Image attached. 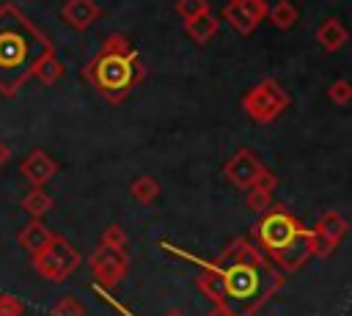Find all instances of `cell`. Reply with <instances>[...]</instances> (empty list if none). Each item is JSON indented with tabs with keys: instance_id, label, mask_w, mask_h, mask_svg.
Returning <instances> with one entry per match:
<instances>
[{
	"instance_id": "obj_3",
	"label": "cell",
	"mask_w": 352,
	"mask_h": 316,
	"mask_svg": "<svg viewBox=\"0 0 352 316\" xmlns=\"http://www.w3.org/2000/svg\"><path fill=\"white\" fill-rule=\"evenodd\" d=\"M77 267H80V253L63 236H52V242L47 247L33 253V269L44 280H52V283L66 280Z\"/></svg>"
},
{
	"instance_id": "obj_12",
	"label": "cell",
	"mask_w": 352,
	"mask_h": 316,
	"mask_svg": "<svg viewBox=\"0 0 352 316\" xmlns=\"http://www.w3.org/2000/svg\"><path fill=\"white\" fill-rule=\"evenodd\" d=\"M52 236H55V234H52L38 217H33V220L16 234V242H19L22 250H28V253L33 256V253H38L41 247H47V245L52 242Z\"/></svg>"
},
{
	"instance_id": "obj_17",
	"label": "cell",
	"mask_w": 352,
	"mask_h": 316,
	"mask_svg": "<svg viewBox=\"0 0 352 316\" xmlns=\"http://www.w3.org/2000/svg\"><path fill=\"white\" fill-rule=\"evenodd\" d=\"M267 14H270L272 25L280 27V30H289V27L297 22V8H294V3H289V0H278Z\"/></svg>"
},
{
	"instance_id": "obj_27",
	"label": "cell",
	"mask_w": 352,
	"mask_h": 316,
	"mask_svg": "<svg viewBox=\"0 0 352 316\" xmlns=\"http://www.w3.org/2000/svg\"><path fill=\"white\" fill-rule=\"evenodd\" d=\"M248 201H250V209H253V212H261V209L270 203V190L256 187V190L250 192V198H248Z\"/></svg>"
},
{
	"instance_id": "obj_5",
	"label": "cell",
	"mask_w": 352,
	"mask_h": 316,
	"mask_svg": "<svg viewBox=\"0 0 352 316\" xmlns=\"http://www.w3.org/2000/svg\"><path fill=\"white\" fill-rule=\"evenodd\" d=\"M91 272L94 278L104 286V289H113L121 283L124 272H126V256H124V247H107L102 245L99 250L91 253Z\"/></svg>"
},
{
	"instance_id": "obj_18",
	"label": "cell",
	"mask_w": 352,
	"mask_h": 316,
	"mask_svg": "<svg viewBox=\"0 0 352 316\" xmlns=\"http://www.w3.org/2000/svg\"><path fill=\"white\" fill-rule=\"evenodd\" d=\"M129 195L138 201V203H151L157 195H160V184L151 179V176H140L129 184Z\"/></svg>"
},
{
	"instance_id": "obj_15",
	"label": "cell",
	"mask_w": 352,
	"mask_h": 316,
	"mask_svg": "<svg viewBox=\"0 0 352 316\" xmlns=\"http://www.w3.org/2000/svg\"><path fill=\"white\" fill-rule=\"evenodd\" d=\"M184 30H187V36H190L192 41L206 44V41L217 33V19H214L212 14H201V16H195V19H187V22H184Z\"/></svg>"
},
{
	"instance_id": "obj_4",
	"label": "cell",
	"mask_w": 352,
	"mask_h": 316,
	"mask_svg": "<svg viewBox=\"0 0 352 316\" xmlns=\"http://www.w3.org/2000/svg\"><path fill=\"white\" fill-rule=\"evenodd\" d=\"M242 104H245V110H248V115L253 121L267 124V121L278 118L289 107V93L275 80H261L256 88H250L245 93V102Z\"/></svg>"
},
{
	"instance_id": "obj_16",
	"label": "cell",
	"mask_w": 352,
	"mask_h": 316,
	"mask_svg": "<svg viewBox=\"0 0 352 316\" xmlns=\"http://www.w3.org/2000/svg\"><path fill=\"white\" fill-rule=\"evenodd\" d=\"M33 77H36L41 85H52L55 80H60V77H63V63L55 58V52H47V55L38 60V66H36Z\"/></svg>"
},
{
	"instance_id": "obj_8",
	"label": "cell",
	"mask_w": 352,
	"mask_h": 316,
	"mask_svg": "<svg viewBox=\"0 0 352 316\" xmlns=\"http://www.w3.org/2000/svg\"><path fill=\"white\" fill-rule=\"evenodd\" d=\"M19 173L22 179L30 184V187H44L55 173H58V162L41 151V148H33L22 162H19Z\"/></svg>"
},
{
	"instance_id": "obj_14",
	"label": "cell",
	"mask_w": 352,
	"mask_h": 316,
	"mask_svg": "<svg viewBox=\"0 0 352 316\" xmlns=\"http://www.w3.org/2000/svg\"><path fill=\"white\" fill-rule=\"evenodd\" d=\"M19 206H22V212H28L30 217H44V214L52 209V195H50L44 187H30V190L22 195Z\"/></svg>"
},
{
	"instance_id": "obj_19",
	"label": "cell",
	"mask_w": 352,
	"mask_h": 316,
	"mask_svg": "<svg viewBox=\"0 0 352 316\" xmlns=\"http://www.w3.org/2000/svg\"><path fill=\"white\" fill-rule=\"evenodd\" d=\"M50 316H85V308L77 297L72 294H63L52 308H50Z\"/></svg>"
},
{
	"instance_id": "obj_7",
	"label": "cell",
	"mask_w": 352,
	"mask_h": 316,
	"mask_svg": "<svg viewBox=\"0 0 352 316\" xmlns=\"http://www.w3.org/2000/svg\"><path fill=\"white\" fill-rule=\"evenodd\" d=\"M297 236V223L289 217V214H270L264 223H261V242L272 250V253H280L292 239Z\"/></svg>"
},
{
	"instance_id": "obj_29",
	"label": "cell",
	"mask_w": 352,
	"mask_h": 316,
	"mask_svg": "<svg viewBox=\"0 0 352 316\" xmlns=\"http://www.w3.org/2000/svg\"><path fill=\"white\" fill-rule=\"evenodd\" d=\"M209 316H231V313H228V305H214V311Z\"/></svg>"
},
{
	"instance_id": "obj_22",
	"label": "cell",
	"mask_w": 352,
	"mask_h": 316,
	"mask_svg": "<svg viewBox=\"0 0 352 316\" xmlns=\"http://www.w3.org/2000/svg\"><path fill=\"white\" fill-rule=\"evenodd\" d=\"M176 11L187 22V19H195L201 14H209V0H179L176 3Z\"/></svg>"
},
{
	"instance_id": "obj_20",
	"label": "cell",
	"mask_w": 352,
	"mask_h": 316,
	"mask_svg": "<svg viewBox=\"0 0 352 316\" xmlns=\"http://www.w3.org/2000/svg\"><path fill=\"white\" fill-rule=\"evenodd\" d=\"M344 228H346V225L341 223V217L330 212V214H324V217H322V223H319V228H316V234H322V236H327L330 242H338V239H341V234H344Z\"/></svg>"
},
{
	"instance_id": "obj_11",
	"label": "cell",
	"mask_w": 352,
	"mask_h": 316,
	"mask_svg": "<svg viewBox=\"0 0 352 316\" xmlns=\"http://www.w3.org/2000/svg\"><path fill=\"white\" fill-rule=\"evenodd\" d=\"M63 19L74 27V30H88L96 19H99V5L94 0H66L63 8H60Z\"/></svg>"
},
{
	"instance_id": "obj_28",
	"label": "cell",
	"mask_w": 352,
	"mask_h": 316,
	"mask_svg": "<svg viewBox=\"0 0 352 316\" xmlns=\"http://www.w3.org/2000/svg\"><path fill=\"white\" fill-rule=\"evenodd\" d=\"M8 159H11V148H8V146H6L3 140H0V168H3V165H6Z\"/></svg>"
},
{
	"instance_id": "obj_26",
	"label": "cell",
	"mask_w": 352,
	"mask_h": 316,
	"mask_svg": "<svg viewBox=\"0 0 352 316\" xmlns=\"http://www.w3.org/2000/svg\"><path fill=\"white\" fill-rule=\"evenodd\" d=\"M104 52H132V47H129V41H126L124 36L113 33V36H107V41H104Z\"/></svg>"
},
{
	"instance_id": "obj_24",
	"label": "cell",
	"mask_w": 352,
	"mask_h": 316,
	"mask_svg": "<svg viewBox=\"0 0 352 316\" xmlns=\"http://www.w3.org/2000/svg\"><path fill=\"white\" fill-rule=\"evenodd\" d=\"M327 96L336 102V104H349L352 102V82L349 80H336L327 91Z\"/></svg>"
},
{
	"instance_id": "obj_13",
	"label": "cell",
	"mask_w": 352,
	"mask_h": 316,
	"mask_svg": "<svg viewBox=\"0 0 352 316\" xmlns=\"http://www.w3.org/2000/svg\"><path fill=\"white\" fill-rule=\"evenodd\" d=\"M316 41L327 49V52H336L346 44V27L338 22V19H324L319 27H316Z\"/></svg>"
},
{
	"instance_id": "obj_21",
	"label": "cell",
	"mask_w": 352,
	"mask_h": 316,
	"mask_svg": "<svg viewBox=\"0 0 352 316\" xmlns=\"http://www.w3.org/2000/svg\"><path fill=\"white\" fill-rule=\"evenodd\" d=\"M198 286H201L204 294H209V297L217 300V302H220V297L226 294V283H223V275H220V272H206V275L198 280Z\"/></svg>"
},
{
	"instance_id": "obj_9",
	"label": "cell",
	"mask_w": 352,
	"mask_h": 316,
	"mask_svg": "<svg viewBox=\"0 0 352 316\" xmlns=\"http://www.w3.org/2000/svg\"><path fill=\"white\" fill-rule=\"evenodd\" d=\"M223 283H226V291L236 300H248L256 294L258 289V275L250 264H234L226 275H223Z\"/></svg>"
},
{
	"instance_id": "obj_23",
	"label": "cell",
	"mask_w": 352,
	"mask_h": 316,
	"mask_svg": "<svg viewBox=\"0 0 352 316\" xmlns=\"http://www.w3.org/2000/svg\"><path fill=\"white\" fill-rule=\"evenodd\" d=\"M25 311H28V305L22 297L8 294V291L0 294V316H25Z\"/></svg>"
},
{
	"instance_id": "obj_6",
	"label": "cell",
	"mask_w": 352,
	"mask_h": 316,
	"mask_svg": "<svg viewBox=\"0 0 352 316\" xmlns=\"http://www.w3.org/2000/svg\"><path fill=\"white\" fill-rule=\"evenodd\" d=\"M267 3L264 0H231L223 8V19L236 30V33H250L264 16H267Z\"/></svg>"
},
{
	"instance_id": "obj_2",
	"label": "cell",
	"mask_w": 352,
	"mask_h": 316,
	"mask_svg": "<svg viewBox=\"0 0 352 316\" xmlns=\"http://www.w3.org/2000/svg\"><path fill=\"white\" fill-rule=\"evenodd\" d=\"M85 77L96 85V91H102L107 99H121L140 77H143V66L132 52H104L94 58V63L85 69Z\"/></svg>"
},
{
	"instance_id": "obj_10",
	"label": "cell",
	"mask_w": 352,
	"mask_h": 316,
	"mask_svg": "<svg viewBox=\"0 0 352 316\" xmlns=\"http://www.w3.org/2000/svg\"><path fill=\"white\" fill-rule=\"evenodd\" d=\"M261 165H258V159L248 151V148H242L239 154H234L231 159H228V165H226V176L236 184V187H250V184H256V179L261 176Z\"/></svg>"
},
{
	"instance_id": "obj_1",
	"label": "cell",
	"mask_w": 352,
	"mask_h": 316,
	"mask_svg": "<svg viewBox=\"0 0 352 316\" xmlns=\"http://www.w3.org/2000/svg\"><path fill=\"white\" fill-rule=\"evenodd\" d=\"M52 52L50 41L14 8H0V93L14 96L36 71L38 60Z\"/></svg>"
},
{
	"instance_id": "obj_25",
	"label": "cell",
	"mask_w": 352,
	"mask_h": 316,
	"mask_svg": "<svg viewBox=\"0 0 352 316\" xmlns=\"http://www.w3.org/2000/svg\"><path fill=\"white\" fill-rule=\"evenodd\" d=\"M102 245H107V247H124V245H126V234H124L118 225H110V228H104V234H102Z\"/></svg>"
}]
</instances>
